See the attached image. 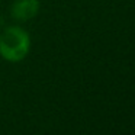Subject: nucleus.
<instances>
[{"instance_id": "obj_2", "label": "nucleus", "mask_w": 135, "mask_h": 135, "mask_svg": "<svg viewBox=\"0 0 135 135\" xmlns=\"http://www.w3.org/2000/svg\"><path fill=\"white\" fill-rule=\"evenodd\" d=\"M39 12V0H15L10 7V15L16 21H29Z\"/></svg>"}, {"instance_id": "obj_1", "label": "nucleus", "mask_w": 135, "mask_h": 135, "mask_svg": "<svg viewBox=\"0 0 135 135\" xmlns=\"http://www.w3.org/2000/svg\"><path fill=\"white\" fill-rule=\"evenodd\" d=\"M31 36L21 26H7L0 33V57L9 62H19L29 54Z\"/></svg>"}]
</instances>
